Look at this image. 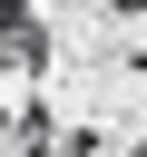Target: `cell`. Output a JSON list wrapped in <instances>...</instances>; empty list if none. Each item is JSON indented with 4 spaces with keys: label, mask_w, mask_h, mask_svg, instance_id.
Instances as JSON below:
<instances>
[{
    "label": "cell",
    "mask_w": 147,
    "mask_h": 157,
    "mask_svg": "<svg viewBox=\"0 0 147 157\" xmlns=\"http://www.w3.org/2000/svg\"><path fill=\"white\" fill-rule=\"evenodd\" d=\"M108 10H147V0H108Z\"/></svg>",
    "instance_id": "1"
}]
</instances>
